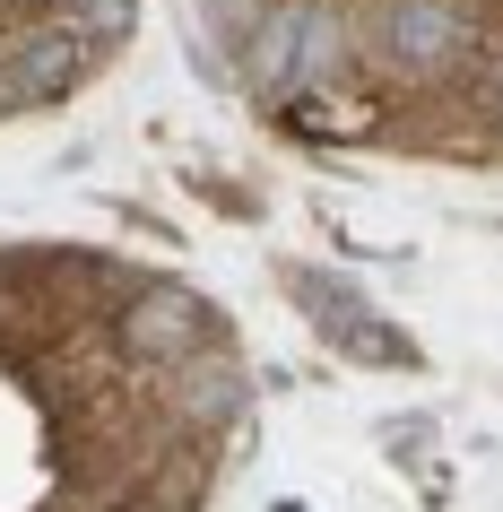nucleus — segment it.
<instances>
[{
	"label": "nucleus",
	"mask_w": 503,
	"mask_h": 512,
	"mask_svg": "<svg viewBox=\"0 0 503 512\" xmlns=\"http://www.w3.org/2000/svg\"><path fill=\"white\" fill-rule=\"evenodd\" d=\"M469 44H477L469 0H382V18H373V53L408 79H434L451 61H469Z\"/></svg>",
	"instance_id": "1"
},
{
	"label": "nucleus",
	"mask_w": 503,
	"mask_h": 512,
	"mask_svg": "<svg viewBox=\"0 0 503 512\" xmlns=\"http://www.w3.org/2000/svg\"><path fill=\"white\" fill-rule=\"evenodd\" d=\"M131 356H157V365H183L191 348H209V313L183 296V287H139L131 322H122Z\"/></svg>",
	"instance_id": "2"
},
{
	"label": "nucleus",
	"mask_w": 503,
	"mask_h": 512,
	"mask_svg": "<svg viewBox=\"0 0 503 512\" xmlns=\"http://www.w3.org/2000/svg\"><path fill=\"white\" fill-rule=\"evenodd\" d=\"M79 44H87L79 27H35V35H18V44L0 53L9 96H18V105H53L61 87L79 79Z\"/></svg>",
	"instance_id": "3"
},
{
	"label": "nucleus",
	"mask_w": 503,
	"mask_h": 512,
	"mask_svg": "<svg viewBox=\"0 0 503 512\" xmlns=\"http://www.w3.org/2000/svg\"><path fill=\"white\" fill-rule=\"evenodd\" d=\"M347 44H356V27H347L330 0H304V18H295V61H287V96H321V87L347 70Z\"/></svg>",
	"instance_id": "4"
},
{
	"label": "nucleus",
	"mask_w": 503,
	"mask_h": 512,
	"mask_svg": "<svg viewBox=\"0 0 503 512\" xmlns=\"http://www.w3.org/2000/svg\"><path fill=\"white\" fill-rule=\"evenodd\" d=\"M295 304H304V313H313L321 330H330V339H339V348H356V356H373V365H399V339H373V313L356 296H347V287H330V278H295Z\"/></svg>",
	"instance_id": "5"
},
{
	"label": "nucleus",
	"mask_w": 503,
	"mask_h": 512,
	"mask_svg": "<svg viewBox=\"0 0 503 512\" xmlns=\"http://www.w3.org/2000/svg\"><path fill=\"white\" fill-rule=\"evenodd\" d=\"M174 400H183V417H200V426H226V417L243 408V374L217 348H191L183 374H174Z\"/></svg>",
	"instance_id": "6"
},
{
	"label": "nucleus",
	"mask_w": 503,
	"mask_h": 512,
	"mask_svg": "<svg viewBox=\"0 0 503 512\" xmlns=\"http://www.w3.org/2000/svg\"><path fill=\"white\" fill-rule=\"evenodd\" d=\"M295 18H304V0H278V9H261V18L243 27V53H252V87H261V96H287Z\"/></svg>",
	"instance_id": "7"
},
{
	"label": "nucleus",
	"mask_w": 503,
	"mask_h": 512,
	"mask_svg": "<svg viewBox=\"0 0 503 512\" xmlns=\"http://www.w3.org/2000/svg\"><path fill=\"white\" fill-rule=\"evenodd\" d=\"M139 18V0H70V27L87 35V44H122Z\"/></svg>",
	"instance_id": "8"
}]
</instances>
